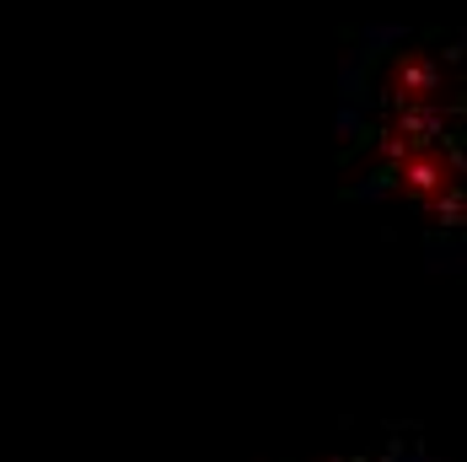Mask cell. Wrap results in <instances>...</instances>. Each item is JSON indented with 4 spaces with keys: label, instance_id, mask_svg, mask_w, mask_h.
<instances>
[{
    "label": "cell",
    "instance_id": "cell-2",
    "mask_svg": "<svg viewBox=\"0 0 467 462\" xmlns=\"http://www.w3.org/2000/svg\"><path fill=\"white\" fill-rule=\"evenodd\" d=\"M317 462H435V452L424 446V436L414 430H381V436H360V441H344V446H333L323 452Z\"/></svg>",
    "mask_w": 467,
    "mask_h": 462
},
{
    "label": "cell",
    "instance_id": "cell-1",
    "mask_svg": "<svg viewBox=\"0 0 467 462\" xmlns=\"http://www.w3.org/2000/svg\"><path fill=\"white\" fill-rule=\"evenodd\" d=\"M446 59L392 33L387 48H366L360 87H344L349 113L338 119L344 178L366 205L409 215L430 258H457L462 236V156L457 124H446Z\"/></svg>",
    "mask_w": 467,
    "mask_h": 462
}]
</instances>
